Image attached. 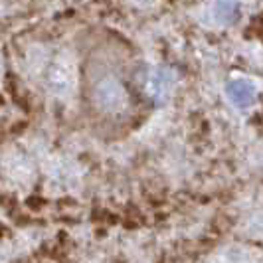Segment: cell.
Listing matches in <instances>:
<instances>
[{
  "instance_id": "obj_2",
  "label": "cell",
  "mask_w": 263,
  "mask_h": 263,
  "mask_svg": "<svg viewBox=\"0 0 263 263\" xmlns=\"http://www.w3.org/2000/svg\"><path fill=\"white\" fill-rule=\"evenodd\" d=\"M230 97H232V101H236L237 105H248L251 103L253 99H255V91H253V87H251L250 83H246V81H236V83H232L230 85Z\"/></svg>"
},
{
  "instance_id": "obj_1",
  "label": "cell",
  "mask_w": 263,
  "mask_h": 263,
  "mask_svg": "<svg viewBox=\"0 0 263 263\" xmlns=\"http://www.w3.org/2000/svg\"><path fill=\"white\" fill-rule=\"evenodd\" d=\"M87 78H89L87 93L103 115H123L131 107L129 89L125 87L123 79H119L115 73L101 71V76H97L89 71Z\"/></svg>"
}]
</instances>
